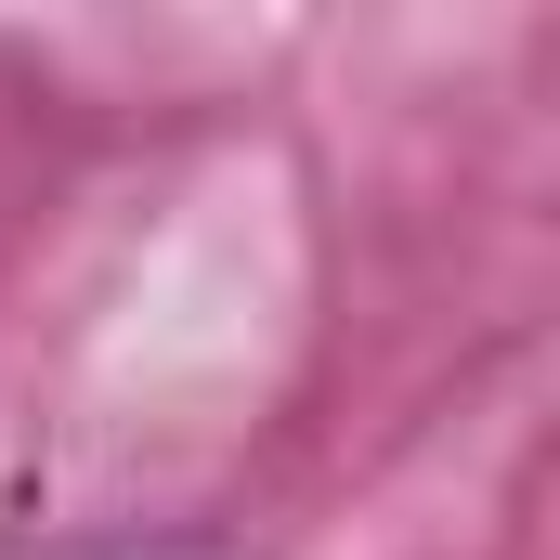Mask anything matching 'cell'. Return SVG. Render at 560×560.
<instances>
[{"label":"cell","instance_id":"6da1fadb","mask_svg":"<svg viewBox=\"0 0 560 560\" xmlns=\"http://www.w3.org/2000/svg\"><path fill=\"white\" fill-rule=\"evenodd\" d=\"M0 560H248L209 522H105V535H0Z\"/></svg>","mask_w":560,"mask_h":560}]
</instances>
